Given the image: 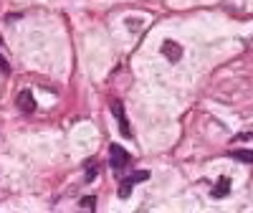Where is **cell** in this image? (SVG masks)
Listing matches in <instances>:
<instances>
[{
  "mask_svg": "<svg viewBox=\"0 0 253 213\" xmlns=\"http://www.w3.org/2000/svg\"><path fill=\"white\" fill-rule=\"evenodd\" d=\"M114 117L119 119V130H122V135H124V137H132V135H129V122H126V117H124V106H122V102H114Z\"/></svg>",
  "mask_w": 253,
  "mask_h": 213,
  "instance_id": "4",
  "label": "cell"
},
{
  "mask_svg": "<svg viewBox=\"0 0 253 213\" xmlns=\"http://www.w3.org/2000/svg\"><path fill=\"white\" fill-rule=\"evenodd\" d=\"M15 106L20 112H26V114H31V112H36V97H33V92H20L18 97H15Z\"/></svg>",
  "mask_w": 253,
  "mask_h": 213,
  "instance_id": "1",
  "label": "cell"
},
{
  "mask_svg": "<svg viewBox=\"0 0 253 213\" xmlns=\"http://www.w3.org/2000/svg\"><path fill=\"white\" fill-rule=\"evenodd\" d=\"M81 206H84V208H94V198H86V201H84Z\"/></svg>",
  "mask_w": 253,
  "mask_h": 213,
  "instance_id": "8",
  "label": "cell"
},
{
  "mask_svg": "<svg viewBox=\"0 0 253 213\" xmlns=\"http://www.w3.org/2000/svg\"><path fill=\"white\" fill-rule=\"evenodd\" d=\"M228 193H230V180L228 178H220L218 185L213 188V198H225Z\"/></svg>",
  "mask_w": 253,
  "mask_h": 213,
  "instance_id": "5",
  "label": "cell"
},
{
  "mask_svg": "<svg viewBox=\"0 0 253 213\" xmlns=\"http://www.w3.org/2000/svg\"><path fill=\"white\" fill-rule=\"evenodd\" d=\"M162 53H165V58H167V61H172V63H175V61H180V58H182V46L167 38L165 44H162Z\"/></svg>",
  "mask_w": 253,
  "mask_h": 213,
  "instance_id": "3",
  "label": "cell"
},
{
  "mask_svg": "<svg viewBox=\"0 0 253 213\" xmlns=\"http://www.w3.org/2000/svg\"><path fill=\"white\" fill-rule=\"evenodd\" d=\"M109 155H112V167H114V170H124L126 165H129V155H126L124 147L112 145V147H109Z\"/></svg>",
  "mask_w": 253,
  "mask_h": 213,
  "instance_id": "2",
  "label": "cell"
},
{
  "mask_svg": "<svg viewBox=\"0 0 253 213\" xmlns=\"http://www.w3.org/2000/svg\"><path fill=\"white\" fill-rule=\"evenodd\" d=\"M96 173H99V167H89V170H86V180L91 183V180L96 178Z\"/></svg>",
  "mask_w": 253,
  "mask_h": 213,
  "instance_id": "7",
  "label": "cell"
},
{
  "mask_svg": "<svg viewBox=\"0 0 253 213\" xmlns=\"http://www.w3.org/2000/svg\"><path fill=\"white\" fill-rule=\"evenodd\" d=\"M230 158H233V160H241V162H248V165H253V153H251V150H236V153H230Z\"/></svg>",
  "mask_w": 253,
  "mask_h": 213,
  "instance_id": "6",
  "label": "cell"
}]
</instances>
